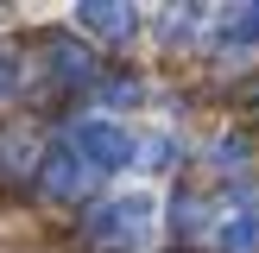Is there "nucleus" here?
I'll list each match as a JSON object with an SVG mask.
<instances>
[{"label": "nucleus", "instance_id": "obj_5", "mask_svg": "<svg viewBox=\"0 0 259 253\" xmlns=\"http://www.w3.org/2000/svg\"><path fill=\"white\" fill-rule=\"evenodd\" d=\"M215 240H222V253H259V202L240 196L234 209L215 222Z\"/></svg>", "mask_w": 259, "mask_h": 253}, {"label": "nucleus", "instance_id": "obj_1", "mask_svg": "<svg viewBox=\"0 0 259 253\" xmlns=\"http://www.w3.org/2000/svg\"><path fill=\"white\" fill-rule=\"evenodd\" d=\"M152 222H158L152 190H120V196L95 202L82 228H89V240H95V247H139V240L152 234Z\"/></svg>", "mask_w": 259, "mask_h": 253}, {"label": "nucleus", "instance_id": "obj_2", "mask_svg": "<svg viewBox=\"0 0 259 253\" xmlns=\"http://www.w3.org/2000/svg\"><path fill=\"white\" fill-rule=\"evenodd\" d=\"M70 146L82 152L89 171H120V164H133L139 139L126 133L120 120H108V114H89V120H76V126H70Z\"/></svg>", "mask_w": 259, "mask_h": 253}, {"label": "nucleus", "instance_id": "obj_11", "mask_svg": "<svg viewBox=\"0 0 259 253\" xmlns=\"http://www.w3.org/2000/svg\"><path fill=\"white\" fill-rule=\"evenodd\" d=\"M133 164H146V171H164V164H177V139H164V133H152V139H139V152H133Z\"/></svg>", "mask_w": 259, "mask_h": 253}, {"label": "nucleus", "instance_id": "obj_8", "mask_svg": "<svg viewBox=\"0 0 259 253\" xmlns=\"http://www.w3.org/2000/svg\"><path fill=\"white\" fill-rule=\"evenodd\" d=\"M51 76H57V82H89V76H95V57H89V45H70V38H57V45H51Z\"/></svg>", "mask_w": 259, "mask_h": 253}, {"label": "nucleus", "instance_id": "obj_13", "mask_svg": "<svg viewBox=\"0 0 259 253\" xmlns=\"http://www.w3.org/2000/svg\"><path fill=\"white\" fill-rule=\"evenodd\" d=\"M209 152H215V158H209L215 171H240V164H247V139H240V133H222Z\"/></svg>", "mask_w": 259, "mask_h": 253}, {"label": "nucleus", "instance_id": "obj_10", "mask_svg": "<svg viewBox=\"0 0 259 253\" xmlns=\"http://www.w3.org/2000/svg\"><path fill=\"white\" fill-rule=\"evenodd\" d=\"M171 222H177V234H202V228H209V202H202V196H177L171 202Z\"/></svg>", "mask_w": 259, "mask_h": 253}, {"label": "nucleus", "instance_id": "obj_4", "mask_svg": "<svg viewBox=\"0 0 259 253\" xmlns=\"http://www.w3.org/2000/svg\"><path fill=\"white\" fill-rule=\"evenodd\" d=\"M76 25H82L89 38H108V45H120V38L139 32V13L120 7V0H82L76 7Z\"/></svg>", "mask_w": 259, "mask_h": 253}, {"label": "nucleus", "instance_id": "obj_6", "mask_svg": "<svg viewBox=\"0 0 259 253\" xmlns=\"http://www.w3.org/2000/svg\"><path fill=\"white\" fill-rule=\"evenodd\" d=\"M215 45L222 51H259V7H234L215 19Z\"/></svg>", "mask_w": 259, "mask_h": 253}, {"label": "nucleus", "instance_id": "obj_12", "mask_svg": "<svg viewBox=\"0 0 259 253\" xmlns=\"http://www.w3.org/2000/svg\"><path fill=\"white\" fill-rule=\"evenodd\" d=\"M19 82H25V57H19L13 45H0V101L19 95Z\"/></svg>", "mask_w": 259, "mask_h": 253}, {"label": "nucleus", "instance_id": "obj_7", "mask_svg": "<svg viewBox=\"0 0 259 253\" xmlns=\"http://www.w3.org/2000/svg\"><path fill=\"white\" fill-rule=\"evenodd\" d=\"M25 171H38V146H32V133L0 126V177H25Z\"/></svg>", "mask_w": 259, "mask_h": 253}, {"label": "nucleus", "instance_id": "obj_3", "mask_svg": "<svg viewBox=\"0 0 259 253\" xmlns=\"http://www.w3.org/2000/svg\"><path fill=\"white\" fill-rule=\"evenodd\" d=\"M38 190H45L51 202H76L89 190V164H82V152L63 139V146H51V152H38Z\"/></svg>", "mask_w": 259, "mask_h": 253}, {"label": "nucleus", "instance_id": "obj_9", "mask_svg": "<svg viewBox=\"0 0 259 253\" xmlns=\"http://www.w3.org/2000/svg\"><path fill=\"white\" fill-rule=\"evenodd\" d=\"M95 95H101V108H133V101H146V82L139 76H101Z\"/></svg>", "mask_w": 259, "mask_h": 253}]
</instances>
